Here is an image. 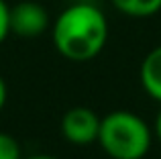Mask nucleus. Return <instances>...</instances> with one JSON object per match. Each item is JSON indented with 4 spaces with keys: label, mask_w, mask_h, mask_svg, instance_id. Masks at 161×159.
Masks as SVG:
<instances>
[{
    "label": "nucleus",
    "mask_w": 161,
    "mask_h": 159,
    "mask_svg": "<svg viewBox=\"0 0 161 159\" xmlns=\"http://www.w3.org/2000/svg\"><path fill=\"white\" fill-rule=\"evenodd\" d=\"M53 45L69 61H90L102 53L108 41V20L92 2H75L57 14L51 29Z\"/></svg>",
    "instance_id": "f257e3e1"
},
{
    "label": "nucleus",
    "mask_w": 161,
    "mask_h": 159,
    "mask_svg": "<svg viewBox=\"0 0 161 159\" xmlns=\"http://www.w3.org/2000/svg\"><path fill=\"white\" fill-rule=\"evenodd\" d=\"M98 143L110 159H143L153 143V131L135 112L114 110L100 120Z\"/></svg>",
    "instance_id": "f03ea898"
},
{
    "label": "nucleus",
    "mask_w": 161,
    "mask_h": 159,
    "mask_svg": "<svg viewBox=\"0 0 161 159\" xmlns=\"http://www.w3.org/2000/svg\"><path fill=\"white\" fill-rule=\"evenodd\" d=\"M100 116L88 106H74L61 118V135L67 143L86 147L98 141Z\"/></svg>",
    "instance_id": "7ed1b4c3"
},
{
    "label": "nucleus",
    "mask_w": 161,
    "mask_h": 159,
    "mask_svg": "<svg viewBox=\"0 0 161 159\" xmlns=\"http://www.w3.org/2000/svg\"><path fill=\"white\" fill-rule=\"evenodd\" d=\"M49 29V12L43 4L23 0V2L10 6V33L25 39L43 35Z\"/></svg>",
    "instance_id": "20e7f679"
},
{
    "label": "nucleus",
    "mask_w": 161,
    "mask_h": 159,
    "mask_svg": "<svg viewBox=\"0 0 161 159\" xmlns=\"http://www.w3.org/2000/svg\"><path fill=\"white\" fill-rule=\"evenodd\" d=\"M141 84L143 90L153 100L161 102V45L153 47L141 63Z\"/></svg>",
    "instance_id": "39448f33"
},
{
    "label": "nucleus",
    "mask_w": 161,
    "mask_h": 159,
    "mask_svg": "<svg viewBox=\"0 0 161 159\" xmlns=\"http://www.w3.org/2000/svg\"><path fill=\"white\" fill-rule=\"evenodd\" d=\"M118 12L133 19H147L161 10V0H110Z\"/></svg>",
    "instance_id": "423d86ee"
},
{
    "label": "nucleus",
    "mask_w": 161,
    "mask_h": 159,
    "mask_svg": "<svg viewBox=\"0 0 161 159\" xmlns=\"http://www.w3.org/2000/svg\"><path fill=\"white\" fill-rule=\"evenodd\" d=\"M0 159H23L20 143L8 133H0Z\"/></svg>",
    "instance_id": "0eeeda50"
},
{
    "label": "nucleus",
    "mask_w": 161,
    "mask_h": 159,
    "mask_svg": "<svg viewBox=\"0 0 161 159\" xmlns=\"http://www.w3.org/2000/svg\"><path fill=\"white\" fill-rule=\"evenodd\" d=\"M10 35V6L0 0V45Z\"/></svg>",
    "instance_id": "6e6552de"
},
{
    "label": "nucleus",
    "mask_w": 161,
    "mask_h": 159,
    "mask_svg": "<svg viewBox=\"0 0 161 159\" xmlns=\"http://www.w3.org/2000/svg\"><path fill=\"white\" fill-rule=\"evenodd\" d=\"M6 98H8V88H6V82H4V78L0 76V112H2L4 104H6Z\"/></svg>",
    "instance_id": "1a4fd4ad"
},
{
    "label": "nucleus",
    "mask_w": 161,
    "mask_h": 159,
    "mask_svg": "<svg viewBox=\"0 0 161 159\" xmlns=\"http://www.w3.org/2000/svg\"><path fill=\"white\" fill-rule=\"evenodd\" d=\"M153 133H155V137L161 141V110L157 112V116H155V124H153Z\"/></svg>",
    "instance_id": "9d476101"
},
{
    "label": "nucleus",
    "mask_w": 161,
    "mask_h": 159,
    "mask_svg": "<svg viewBox=\"0 0 161 159\" xmlns=\"http://www.w3.org/2000/svg\"><path fill=\"white\" fill-rule=\"evenodd\" d=\"M23 159H57L53 155H45V153H39V155H29V157H23Z\"/></svg>",
    "instance_id": "9b49d317"
}]
</instances>
